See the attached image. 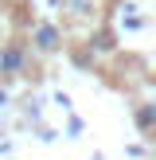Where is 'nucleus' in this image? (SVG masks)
Instances as JSON below:
<instances>
[{
    "mask_svg": "<svg viewBox=\"0 0 156 160\" xmlns=\"http://www.w3.org/2000/svg\"><path fill=\"white\" fill-rule=\"evenodd\" d=\"M31 47H35L39 55H55L62 47V31L55 28V23H35V28H31Z\"/></svg>",
    "mask_w": 156,
    "mask_h": 160,
    "instance_id": "f257e3e1",
    "label": "nucleus"
},
{
    "mask_svg": "<svg viewBox=\"0 0 156 160\" xmlns=\"http://www.w3.org/2000/svg\"><path fill=\"white\" fill-rule=\"evenodd\" d=\"M23 67H27V51H23V43L0 47V74H4V78H20Z\"/></svg>",
    "mask_w": 156,
    "mask_h": 160,
    "instance_id": "f03ea898",
    "label": "nucleus"
},
{
    "mask_svg": "<svg viewBox=\"0 0 156 160\" xmlns=\"http://www.w3.org/2000/svg\"><path fill=\"white\" fill-rule=\"evenodd\" d=\"M55 4H62V12H66L70 20H90L94 8H98V0H55Z\"/></svg>",
    "mask_w": 156,
    "mask_h": 160,
    "instance_id": "7ed1b4c3",
    "label": "nucleus"
},
{
    "mask_svg": "<svg viewBox=\"0 0 156 160\" xmlns=\"http://www.w3.org/2000/svg\"><path fill=\"white\" fill-rule=\"evenodd\" d=\"M90 51H101V55H109V51H113V35H109V31H98V35L90 39Z\"/></svg>",
    "mask_w": 156,
    "mask_h": 160,
    "instance_id": "20e7f679",
    "label": "nucleus"
},
{
    "mask_svg": "<svg viewBox=\"0 0 156 160\" xmlns=\"http://www.w3.org/2000/svg\"><path fill=\"white\" fill-rule=\"evenodd\" d=\"M137 125H140V129L156 125V117H152V109H148V106H140V109H137Z\"/></svg>",
    "mask_w": 156,
    "mask_h": 160,
    "instance_id": "39448f33",
    "label": "nucleus"
},
{
    "mask_svg": "<svg viewBox=\"0 0 156 160\" xmlns=\"http://www.w3.org/2000/svg\"><path fill=\"white\" fill-rule=\"evenodd\" d=\"M8 106V90H0V109H4Z\"/></svg>",
    "mask_w": 156,
    "mask_h": 160,
    "instance_id": "423d86ee",
    "label": "nucleus"
},
{
    "mask_svg": "<svg viewBox=\"0 0 156 160\" xmlns=\"http://www.w3.org/2000/svg\"><path fill=\"white\" fill-rule=\"evenodd\" d=\"M148 109H152V117H156V102H148Z\"/></svg>",
    "mask_w": 156,
    "mask_h": 160,
    "instance_id": "0eeeda50",
    "label": "nucleus"
}]
</instances>
